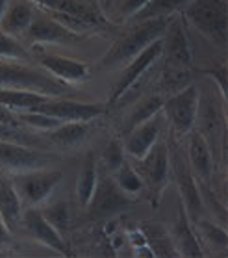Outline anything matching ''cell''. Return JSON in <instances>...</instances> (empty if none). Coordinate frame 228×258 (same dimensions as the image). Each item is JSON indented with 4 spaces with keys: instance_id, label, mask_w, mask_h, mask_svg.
I'll return each instance as SVG.
<instances>
[{
    "instance_id": "obj_11",
    "label": "cell",
    "mask_w": 228,
    "mask_h": 258,
    "mask_svg": "<svg viewBox=\"0 0 228 258\" xmlns=\"http://www.w3.org/2000/svg\"><path fill=\"white\" fill-rule=\"evenodd\" d=\"M132 206L128 195H124L117 188L110 175L99 176V184L95 189V195L89 206L86 208L89 219H108V217L119 216Z\"/></svg>"
},
{
    "instance_id": "obj_26",
    "label": "cell",
    "mask_w": 228,
    "mask_h": 258,
    "mask_svg": "<svg viewBox=\"0 0 228 258\" xmlns=\"http://www.w3.org/2000/svg\"><path fill=\"white\" fill-rule=\"evenodd\" d=\"M193 2V0H148L139 13H135V21H146V19H167L173 17V13Z\"/></svg>"
},
{
    "instance_id": "obj_9",
    "label": "cell",
    "mask_w": 228,
    "mask_h": 258,
    "mask_svg": "<svg viewBox=\"0 0 228 258\" xmlns=\"http://www.w3.org/2000/svg\"><path fill=\"white\" fill-rule=\"evenodd\" d=\"M171 175L176 182L178 194L182 197V206L186 214L189 216V219L193 221V225L204 217V205H202V195H200V184L195 178L193 171L189 169L187 160H184L178 153V149L171 151Z\"/></svg>"
},
{
    "instance_id": "obj_23",
    "label": "cell",
    "mask_w": 228,
    "mask_h": 258,
    "mask_svg": "<svg viewBox=\"0 0 228 258\" xmlns=\"http://www.w3.org/2000/svg\"><path fill=\"white\" fill-rule=\"evenodd\" d=\"M47 99V95L35 93V91H21V89H0V104L12 110L15 113L30 112L32 108L43 104Z\"/></svg>"
},
{
    "instance_id": "obj_18",
    "label": "cell",
    "mask_w": 228,
    "mask_h": 258,
    "mask_svg": "<svg viewBox=\"0 0 228 258\" xmlns=\"http://www.w3.org/2000/svg\"><path fill=\"white\" fill-rule=\"evenodd\" d=\"M171 241H173L175 252L178 256L204 258V251H202L200 240L197 232H195V225L186 214L184 206H180V210H178L176 223L173 227V232H171Z\"/></svg>"
},
{
    "instance_id": "obj_24",
    "label": "cell",
    "mask_w": 228,
    "mask_h": 258,
    "mask_svg": "<svg viewBox=\"0 0 228 258\" xmlns=\"http://www.w3.org/2000/svg\"><path fill=\"white\" fill-rule=\"evenodd\" d=\"M91 132V123H63L56 130L48 132V138L52 143L59 147H76L84 143Z\"/></svg>"
},
{
    "instance_id": "obj_2",
    "label": "cell",
    "mask_w": 228,
    "mask_h": 258,
    "mask_svg": "<svg viewBox=\"0 0 228 258\" xmlns=\"http://www.w3.org/2000/svg\"><path fill=\"white\" fill-rule=\"evenodd\" d=\"M0 89L35 91L52 99H59V95L69 91L65 84L58 82L47 71L15 63V59H0Z\"/></svg>"
},
{
    "instance_id": "obj_33",
    "label": "cell",
    "mask_w": 228,
    "mask_h": 258,
    "mask_svg": "<svg viewBox=\"0 0 228 258\" xmlns=\"http://www.w3.org/2000/svg\"><path fill=\"white\" fill-rule=\"evenodd\" d=\"M143 232H145L148 241H150L152 251L156 252L158 256H160V247H164V254H176L173 241H171V236L160 225H145Z\"/></svg>"
},
{
    "instance_id": "obj_30",
    "label": "cell",
    "mask_w": 228,
    "mask_h": 258,
    "mask_svg": "<svg viewBox=\"0 0 228 258\" xmlns=\"http://www.w3.org/2000/svg\"><path fill=\"white\" fill-rule=\"evenodd\" d=\"M0 59H15V61H30L32 56L21 43L12 37V35L4 34L0 30Z\"/></svg>"
},
{
    "instance_id": "obj_34",
    "label": "cell",
    "mask_w": 228,
    "mask_h": 258,
    "mask_svg": "<svg viewBox=\"0 0 228 258\" xmlns=\"http://www.w3.org/2000/svg\"><path fill=\"white\" fill-rule=\"evenodd\" d=\"M148 0H123L121 2V13L124 17H135V13H139L143 10Z\"/></svg>"
},
{
    "instance_id": "obj_27",
    "label": "cell",
    "mask_w": 228,
    "mask_h": 258,
    "mask_svg": "<svg viewBox=\"0 0 228 258\" xmlns=\"http://www.w3.org/2000/svg\"><path fill=\"white\" fill-rule=\"evenodd\" d=\"M111 178L117 184V188L121 189L124 195H128V197L139 195L141 191L145 189V184L141 180V176L137 175V171L134 169V165L130 164L128 160L111 175Z\"/></svg>"
},
{
    "instance_id": "obj_7",
    "label": "cell",
    "mask_w": 228,
    "mask_h": 258,
    "mask_svg": "<svg viewBox=\"0 0 228 258\" xmlns=\"http://www.w3.org/2000/svg\"><path fill=\"white\" fill-rule=\"evenodd\" d=\"M58 158L30 149L28 145L12 143V141H0V173L4 175H23L30 171L47 169L56 164Z\"/></svg>"
},
{
    "instance_id": "obj_5",
    "label": "cell",
    "mask_w": 228,
    "mask_h": 258,
    "mask_svg": "<svg viewBox=\"0 0 228 258\" xmlns=\"http://www.w3.org/2000/svg\"><path fill=\"white\" fill-rule=\"evenodd\" d=\"M134 169L141 176L145 188L150 191V197L154 199V205H158L164 195L167 182L171 176V156L169 147L164 141H158L152 147L145 158L135 162Z\"/></svg>"
},
{
    "instance_id": "obj_36",
    "label": "cell",
    "mask_w": 228,
    "mask_h": 258,
    "mask_svg": "<svg viewBox=\"0 0 228 258\" xmlns=\"http://www.w3.org/2000/svg\"><path fill=\"white\" fill-rule=\"evenodd\" d=\"M0 124L2 126H23V123L17 117V113L4 108L2 104H0Z\"/></svg>"
},
{
    "instance_id": "obj_1",
    "label": "cell",
    "mask_w": 228,
    "mask_h": 258,
    "mask_svg": "<svg viewBox=\"0 0 228 258\" xmlns=\"http://www.w3.org/2000/svg\"><path fill=\"white\" fill-rule=\"evenodd\" d=\"M171 17L167 19H146V21H139V23L132 26V28L119 37L117 41L111 45L108 50L100 67L104 71H117L124 69L126 65L134 58H137L148 45L160 39L164 35L167 24H169Z\"/></svg>"
},
{
    "instance_id": "obj_6",
    "label": "cell",
    "mask_w": 228,
    "mask_h": 258,
    "mask_svg": "<svg viewBox=\"0 0 228 258\" xmlns=\"http://www.w3.org/2000/svg\"><path fill=\"white\" fill-rule=\"evenodd\" d=\"M162 113L171 123L176 134L193 132L197 117H199V88L195 84H187L178 93L165 99Z\"/></svg>"
},
{
    "instance_id": "obj_4",
    "label": "cell",
    "mask_w": 228,
    "mask_h": 258,
    "mask_svg": "<svg viewBox=\"0 0 228 258\" xmlns=\"http://www.w3.org/2000/svg\"><path fill=\"white\" fill-rule=\"evenodd\" d=\"M184 17L211 41L226 45L228 12L224 0H193L184 8Z\"/></svg>"
},
{
    "instance_id": "obj_32",
    "label": "cell",
    "mask_w": 228,
    "mask_h": 258,
    "mask_svg": "<svg viewBox=\"0 0 228 258\" xmlns=\"http://www.w3.org/2000/svg\"><path fill=\"white\" fill-rule=\"evenodd\" d=\"M17 117L23 123V126H30V128H35V130H47V132H52V130H56L58 126L63 124L58 119L39 112H21L17 113Z\"/></svg>"
},
{
    "instance_id": "obj_20",
    "label": "cell",
    "mask_w": 228,
    "mask_h": 258,
    "mask_svg": "<svg viewBox=\"0 0 228 258\" xmlns=\"http://www.w3.org/2000/svg\"><path fill=\"white\" fill-rule=\"evenodd\" d=\"M187 165L199 184H208L211 180V149L204 134L199 130H193L187 141Z\"/></svg>"
},
{
    "instance_id": "obj_17",
    "label": "cell",
    "mask_w": 228,
    "mask_h": 258,
    "mask_svg": "<svg viewBox=\"0 0 228 258\" xmlns=\"http://www.w3.org/2000/svg\"><path fill=\"white\" fill-rule=\"evenodd\" d=\"M28 2L39 6L43 12L52 13L56 17L70 19L80 26H95L100 23L99 13L78 0H28Z\"/></svg>"
},
{
    "instance_id": "obj_31",
    "label": "cell",
    "mask_w": 228,
    "mask_h": 258,
    "mask_svg": "<svg viewBox=\"0 0 228 258\" xmlns=\"http://www.w3.org/2000/svg\"><path fill=\"white\" fill-rule=\"evenodd\" d=\"M43 212V216L59 234H63L69 229V205L65 201H56L50 206H47Z\"/></svg>"
},
{
    "instance_id": "obj_13",
    "label": "cell",
    "mask_w": 228,
    "mask_h": 258,
    "mask_svg": "<svg viewBox=\"0 0 228 258\" xmlns=\"http://www.w3.org/2000/svg\"><path fill=\"white\" fill-rule=\"evenodd\" d=\"M162 119H164V113L160 112L158 115H154L146 123L139 124L137 128H134L132 132L124 136V154H128L134 162L145 158L148 151L160 141V134H162V128H164Z\"/></svg>"
},
{
    "instance_id": "obj_15",
    "label": "cell",
    "mask_w": 228,
    "mask_h": 258,
    "mask_svg": "<svg viewBox=\"0 0 228 258\" xmlns=\"http://www.w3.org/2000/svg\"><path fill=\"white\" fill-rule=\"evenodd\" d=\"M37 63L52 78L61 84H82L89 77V67L84 61L59 56V54H39Z\"/></svg>"
},
{
    "instance_id": "obj_22",
    "label": "cell",
    "mask_w": 228,
    "mask_h": 258,
    "mask_svg": "<svg viewBox=\"0 0 228 258\" xmlns=\"http://www.w3.org/2000/svg\"><path fill=\"white\" fill-rule=\"evenodd\" d=\"M99 162L93 156V153H89L84 160L78 180H76V199L82 208H88L93 199L97 184H99Z\"/></svg>"
},
{
    "instance_id": "obj_14",
    "label": "cell",
    "mask_w": 228,
    "mask_h": 258,
    "mask_svg": "<svg viewBox=\"0 0 228 258\" xmlns=\"http://www.w3.org/2000/svg\"><path fill=\"white\" fill-rule=\"evenodd\" d=\"M21 227L26 229V232L35 241H39L41 245L52 249L58 254H69V249L65 245L63 236L45 219V216H43V212L39 208H26L23 214Z\"/></svg>"
},
{
    "instance_id": "obj_12",
    "label": "cell",
    "mask_w": 228,
    "mask_h": 258,
    "mask_svg": "<svg viewBox=\"0 0 228 258\" xmlns=\"http://www.w3.org/2000/svg\"><path fill=\"white\" fill-rule=\"evenodd\" d=\"M160 58H162V37L156 39L152 45H148L137 58H134L126 67H124L119 80L115 82L113 89H111L110 102L106 106H113V104H117L119 100H123L124 95L128 93L130 89L134 88L135 84L145 77L146 73H148V69H150Z\"/></svg>"
},
{
    "instance_id": "obj_29",
    "label": "cell",
    "mask_w": 228,
    "mask_h": 258,
    "mask_svg": "<svg viewBox=\"0 0 228 258\" xmlns=\"http://www.w3.org/2000/svg\"><path fill=\"white\" fill-rule=\"evenodd\" d=\"M126 162V156H124V149H123V143L119 140H113L108 143V147L104 149V153H102V158H100V164L104 167L106 175H113L115 171L121 167V165Z\"/></svg>"
},
{
    "instance_id": "obj_19",
    "label": "cell",
    "mask_w": 228,
    "mask_h": 258,
    "mask_svg": "<svg viewBox=\"0 0 228 258\" xmlns=\"http://www.w3.org/2000/svg\"><path fill=\"white\" fill-rule=\"evenodd\" d=\"M23 214H24V203L19 197L12 176L2 175L0 176V221L4 223V227L12 234H15L17 229L21 227Z\"/></svg>"
},
{
    "instance_id": "obj_16",
    "label": "cell",
    "mask_w": 228,
    "mask_h": 258,
    "mask_svg": "<svg viewBox=\"0 0 228 258\" xmlns=\"http://www.w3.org/2000/svg\"><path fill=\"white\" fill-rule=\"evenodd\" d=\"M24 35L32 43H74L82 39L76 30L47 15H34V21Z\"/></svg>"
},
{
    "instance_id": "obj_21",
    "label": "cell",
    "mask_w": 228,
    "mask_h": 258,
    "mask_svg": "<svg viewBox=\"0 0 228 258\" xmlns=\"http://www.w3.org/2000/svg\"><path fill=\"white\" fill-rule=\"evenodd\" d=\"M34 8L28 0H19V2H10L4 17L0 19V30L8 35L26 34L30 24L34 21Z\"/></svg>"
},
{
    "instance_id": "obj_8",
    "label": "cell",
    "mask_w": 228,
    "mask_h": 258,
    "mask_svg": "<svg viewBox=\"0 0 228 258\" xmlns=\"http://www.w3.org/2000/svg\"><path fill=\"white\" fill-rule=\"evenodd\" d=\"M19 197L28 208H37L52 195L58 184L63 180V169H39L12 176Z\"/></svg>"
},
{
    "instance_id": "obj_37",
    "label": "cell",
    "mask_w": 228,
    "mask_h": 258,
    "mask_svg": "<svg viewBox=\"0 0 228 258\" xmlns=\"http://www.w3.org/2000/svg\"><path fill=\"white\" fill-rule=\"evenodd\" d=\"M13 241V234L4 227V223L0 221V245H8Z\"/></svg>"
},
{
    "instance_id": "obj_38",
    "label": "cell",
    "mask_w": 228,
    "mask_h": 258,
    "mask_svg": "<svg viewBox=\"0 0 228 258\" xmlns=\"http://www.w3.org/2000/svg\"><path fill=\"white\" fill-rule=\"evenodd\" d=\"M8 6H10V0H0V19L4 17V13H6Z\"/></svg>"
},
{
    "instance_id": "obj_10",
    "label": "cell",
    "mask_w": 228,
    "mask_h": 258,
    "mask_svg": "<svg viewBox=\"0 0 228 258\" xmlns=\"http://www.w3.org/2000/svg\"><path fill=\"white\" fill-rule=\"evenodd\" d=\"M106 104H89L69 99H47L43 104L32 108L30 112H39L58 119L61 123H91L106 113Z\"/></svg>"
},
{
    "instance_id": "obj_3",
    "label": "cell",
    "mask_w": 228,
    "mask_h": 258,
    "mask_svg": "<svg viewBox=\"0 0 228 258\" xmlns=\"http://www.w3.org/2000/svg\"><path fill=\"white\" fill-rule=\"evenodd\" d=\"M162 56L165 58V69H167L165 80H178L186 77V71L193 65V52L184 19L171 17L162 35Z\"/></svg>"
},
{
    "instance_id": "obj_25",
    "label": "cell",
    "mask_w": 228,
    "mask_h": 258,
    "mask_svg": "<svg viewBox=\"0 0 228 258\" xmlns=\"http://www.w3.org/2000/svg\"><path fill=\"white\" fill-rule=\"evenodd\" d=\"M164 102L165 99L160 97V95H150L145 100H141L139 104L132 110V113H130L128 121H126V128H124V136L128 134V132H132L134 128H137L139 124L146 123L154 115H158L162 112V108H164Z\"/></svg>"
},
{
    "instance_id": "obj_28",
    "label": "cell",
    "mask_w": 228,
    "mask_h": 258,
    "mask_svg": "<svg viewBox=\"0 0 228 258\" xmlns=\"http://www.w3.org/2000/svg\"><path fill=\"white\" fill-rule=\"evenodd\" d=\"M195 227H199L202 238H204L213 249H217V251H224V249H226L228 238H226V230H224L222 225H217V223H213V221H210V219L202 217V219H199V221L195 223Z\"/></svg>"
},
{
    "instance_id": "obj_35",
    "label": "cell",
    "mask_w": 228,
    "mask_h": 258,
    "mask_svg": "<svg viewBox=\"0 0 228 258\" xmlns=\"http://www.w3.org/2000/svg\"><path fill=\"white\" fill-rule=\"evenodd\" d=\"M206 75H210V77L219 84V89H221L222 97H226V67H224V65H219V67L213 71H206Z\"/></svg>"
}]
</instances>
